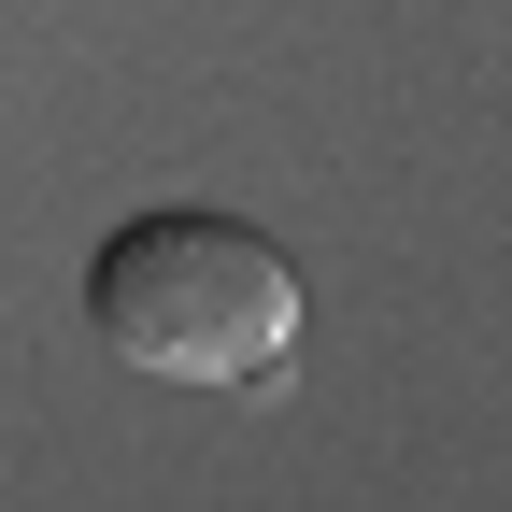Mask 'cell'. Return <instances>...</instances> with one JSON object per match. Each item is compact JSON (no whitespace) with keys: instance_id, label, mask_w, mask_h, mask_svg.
Wrapping results in <instances>:
<instances>
[{"instance_id":"obj_1","label":"cell","mask_w":512,"mask_h":512,"mask_svg":"<svg viewBox=\"0 0 512 512\" xmlns=\"http://www.w3.org/2000/svg\"><path fill=\"white\" fill-rule=\"evenodd\" d=\"M86 328H100L114 370L256 399V384H285V356H299V271H285L271 228L157 200V214H128L86 256Z\"/></svg>"}]
</instances>
